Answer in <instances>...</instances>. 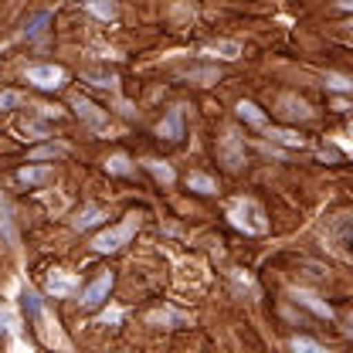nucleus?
Segmentation results:
<instances>
[{
  "label": "nucleus",
  "mask_w": 353,
  "mask_h": 353,
  "mask_svg": "<svg viewBox=\"0 0 353 353\" xmlns=\"http://www.w3.org/2000/svg\"><path fill=\"white\" fill-rule=\"evenodd\" d=\"M136 231H139V214H126L123 224H116V228H109V231L95 234V238H92V248H95L99 255H112V252H119V248H126V245H130Z\"/></svg>",
  "instance_id": "obj_1"
},
{
  "label": "nucleus",
  "mask_w": 353,
  "mask_h": 353,
  "mask_svg": "<svg viewBox=\"0 0 353 353\" xmlns=\"http://www.w3.org/2000/svg\"><path fill=\"white\" fill-rule=\"evenodd\" d=\"M228 218H231V224H234L238 231H245V234H265V228H268L265 211L255 201H248V197L234 201V204L228 208Z\"/></svg>",
  "instance_id": "obj_2"
},
{
  "label": "nucleus",
  "mask_w": 353,
  "mask_h": 353,
  "mask_svg": "<svg viewBox=\"0 0 353 353\" xmlns=\"http://www.w3.org/2000/svg\"><path fill=\"white\" fill-rule=\"evenodd\" d=\"M24 75H28L31 85H38L41 92H58V88L65 85V79H68L61 65H28Z\"/></svg>",
  "instance_id": "obj_3"
},
{
  "label": "nucleus",
  "mask_w": 353,
  "mask_h": 353,
  "mask_svg": "<svg viewBox=\"0 0 353 353\" xmlns=\"http://www.w3.org/2000/svg\"><path fill=\"white\" fill-rule=\"evenodd\" d=\"M112 282H116V279H112V272H99L85 289H82V299H79L82 309H99L102 306V303L109 299V292H112Z\"/></svg>",
  "instance_id": "obj_4"
},
{
  "label": "nucleus",
  "mask_w": 353,
  "mask_h": 353,
  "mask_svg": "<svg viewBox=\"0 0 353 353\" xmlns=\"http://www.w3.org/2000/svg\"><path fill=\"white\" fill-rule=\"evenodd\" d=\"M72 109L79 112V119L85 123L88 130H95V132L109 130V112H105V109H99L95 102H88V99H82V95H75V99H72Z\"/></svg>",
  "instance_id": "obj_5"
},
{
  "label": "nucleus",
  "mask_w": 353,
  "mask_h": 353,
  "mask_svg": "<svg viewBox=\"0 0 353 353\" xmlns=\"http://www.w3.org/2000/svg\"><path fill=\"white\" fill-rule=\"evenodd\" d=\"M218 157L228 170H238L245 163V146H241V139H238L234 130H224V136L218 139Z\"/></svg>",
  "instance_id": "obj_6"
},
{
  "label": "nucleus",
  "mask_w": 353,
  "mask_h": 353,
  "mask_svg": "<svg viewBox=\"0 0 353 353\" xmlns=\"http://www.w3.org/2000/svg\"><path fill=\"white\" fill-rule=\"evenodd\" d=\"M75 285H79V279H75L72 272H51V275H48L44 292H48V296H54V299H65V296H72V292H75Z\"/></svg>",
  "instance_id": "obj_7"
},
{
  "label": "nucleus",
  "mask_w": 353,
  "mask_h": 353,
  "mask_svg": "<svg viewBox=\"0 0 353 353\" xmlns=\"http://www.w3.org/2000/svg\"><path fill=\"white\" fill-rule=\"evenodd\" d=\"M157 132H160L163 139H170V143L183 139V105H174V109L163 116V123L157 126Z\"/></svg>",
  "instance_id": "obj_8"
},
{
  "label": "nucleus",
  "mask_w": 353,
  "mask_h": 353,
  "mask_svg": "<svg viewBox=\"0 0 353 353\" xmlns=\"http://www.w3.org/2000/svg\"><path fill=\"white\" fill-rule=\"evenodd\" d=\"M292 299L299 303V306H306V309H312L316 316H323V319H333V306L330 303H323L316 292H309V289H296L292 292Z\"/></svg>",
  "instance_id": "obj_9"
},
{
  "label": "nucleus",
  "mask_w": 353,
  "mask_h": 353,
  "mask_svg": "<svg viewBox=\"0 0 353 353\" xmlns=\"http://www.w3.org/2000/svg\"><path fill=\"white\" fill-rule=\"evenodd\" d=\"M279 116H285V119H312V109L296 95H282L279 99Z\"/></svg>",
  "instance_id": "obj_10"
},
{
  "label": "nucleus",
  "mask_w": 353,
  "mask_h": 353,
  "mask_svg": "<svg viewBox=\"0 0 353 353\" xmlns=\"http://www.w3.org/2000/svg\"><path fill=\"white\" fill-rule=\"evenodd\" d=\"M105 218H109V214H105V211H102L99 204H85V208H82V211H79V214L72 218V228H75V231H88V228L102 224Z\"/></svg>",
  "instance_id": "obj_11"
},
{
  "label": "nucleus",
  "mask_w": 353,
  "mask_h": 353,
  "mask_svg": "<svg viewBox=\"0 0 353 353\" xmlns=\"http://www.w3.org/2000/svg\"><path fill=\"white\" fill-rule=\"evenodd\" d=\"M201 54H204V58H218V61H234V58H241V44L238 41H211Z\"/></svg>",
  "instance_id": "obj_12"
},
{
  "label": "nucleus",
  "mask_w": 353,
  "mask_h": 353,
  "mask_svg": "<svg viewBox=\"0 0 353 353\" xmlns=\"http://www.w3.org/2000/svg\"><path fill=\"white\" fill-rule=\"evenodd\" d=\"M68 143H48V146H38L28 153V163H41V160H58V157H68Z\"/></svg>",
  "instance_id": "obj_13"
},
{
  "label": "nucleus",
  "mask_w": 353,
  "mask_h": 353,
  "mask_svg": "<svg viewBox=\"0 0 353 353\" xmlns=\"http://www.w3.org/2000/svg\"><path fill=\"white\" fill-rule=\"evenodd\" d=\"M150 323H153V326H160V323H163V326H187V323H190V316H187V312H174V309L167 306V309L150 312Z\"/></svg>",
  "instance_id": "obj_14"
},
{
  "label": "nucleus",
  "mask_w": 353,
  "mask_h": 353,
  "mask_svg": "<svg viewBox=\"0 0 353 353\" xmlns=\"http://www.w3.org/2000/svg\"><path fill=\"white\" fill-rule=\"evenodd\" d=\"M48 180H54V170L51 167H21L17 170V183H48Z\"/></svg>",
  "instance_id": "obj_15"
},
{
  "label": "nucleus",
  "mask_w": 353,
  "mask_h": 353,
  "mask_svg": "<svg viewBox=\"0 0 353 353\" xmlns=\"http://www.w3.org/2000/svg\"><path fill=\"white\" fill-rule=\"evenodd\" d=\"M0 234H3L7 245H17V231H14V218H10V204H7L3 194H0Z\"/></svg>",
  "instance_id": "obj_16"
},
{
  "label": "nucleus",
  "mask_w": 353,
  "mask_h": 353,
  "mask_svg": "<svg viewBox=\"0 0 353 353\" xmlns=\"http://www.w3.org/2000/svg\"><path fill=\"white\" fill-rule=\"evenodd\" d=\"M234 112H238V119H245V123H248V126H255V130H262L265 126V112L255 105V102H238V109H234Z\"/></svg>",
  "instance_id": "obj_17"
},
{
  "label": "nucleus",
  "mask_w": 353,
  "mask_h": 353,
  "mask_svg": "<svg viewBox=\"0 0 353 353\" xmlns=\"http://www.w3.org/2000/svg\"><path fill=\"white\" fill-rule=\"evenodd\" d=\"M105 170L112 176H130L132 174V160L126 157V153H112L109 160H105Z\"/></svg>",
  "instance_id": "obj_18"
},
{
  "label": "nucleus",
  "mask_w": 353,
  "mask_h": 353,
  "mask_svg": "<svg viewBox=\"0 0 353 353\" xmlns=\"http://www.w3.org/2000/svg\"><path fill=\"white\" fill-rule=\"evenodd\" d=\"M187 187L197 190V194H218L214 176H208V174H187Z\"/></svg>",
  "instance_id": "obj_19"
},
{
  "label": "nucleus",
  "mask_w": 353,
  "mask_h": 353,
  "mask_svg": "<svg viewBox=\"0 0 353 353\" xmlns=\"http://www.w3.org/2000/svg\"><path fill=\"white\" fill-rule=\"evenodd\" d=\"M265 136H268L272 143H282V146H299V150L306 146V139H303L299 132H292V130H268Z\"/></svg>",
  "instance_id": "obj_20"
},
{
  "label": "nucleus",
  "mask_w": 353,
  "mask_h": 353,
  "mask_svg": "<svg viewBox=\"0 0 353 353\" xmlns=\"http://www.w3.org/2000/svg\"><path fill=\"white\" fill-rule=\"evenodd\" d=\"M85 10L95 14L99 21H112L116 17V3L112 0H85Z\"/></svg>",
  "instance_id": "obj_21"
},
{
  "label": "nucleus",
  "mask_w": 353,
  "mask_h": 353,
  "mask_svg": "<svg viewBox=\"0 0 353 353\" xmlns=\"http://www.w3.org/2000/svg\"><path fill=\"white\" fill-rule=\"evenodd\" d=\"M146 170H150V174L157 176L160 183H167V187H170V183L176 180L174 167H170V163H163V160H146Z\"/></svg>",
  "instance_id": "obj_22"
},
{
  "label": "nucleus",
  "mask_w": 353,
  "mask_h": 353,
  "mask_svg": "<svg viewBox=\"0 0 353 353\" xmlns=\"http://www.w3.org/2000/svg\"><path fill=\"white\" fill-rule=\"evenodd\" d=\"M187 79H190L194 85H214V82L221 79V72L218 68H190Z\"/></svg>",
  "instance_id": "obj_23"
},
{
  "label": "nucleus",
  "mask_w": 353,
  "mask_h": 353,
  "mask_svg": "<svg viewBox=\"0 0 353 353\" xmlns=\"http://www.w3.org/2000/svg\"><path fill=\"white\" fill-rule=\"evenodd\" d=\"M24 306H28V312H31L34 319H44V303L34 289H24Z\"/></svg>",
  "instance_id": "obj_24"
},
{
  "label": "nucleus",
  "mask_w": 353,
  "mask_h": 353,
  "mask_svg": "<svg viewBox=\"0 0 353 353\" xmlns=\"http://www.w3.org/2000/svg\"><path fill=\"white\" fill-rule=\"evenodd\" d=\"M17 105H24V95L14 92V88H3V92H0V112H10V109H17Z\"/></svg>",
  "instance_id": "obj_25"
},
{
  "label": "nucleus",
  "mask_w": 353,
  "mask_h": 353,
  "mask_svg": "<svg viewBox=\"0 0 353 353\" xmlns=\"http://www.w3.org/2000/svg\"><path fill=\"white\" fill-rule=\"evenodd\" d=\"M326 88H333V92H353V79L340 75V72H326Z\"/></svg>",
  "instance_id": "obj_26"
},
{
  "label": "nucleus",
  "mask_w": 353,
  "mask_h": 353,
  "mask_svg": "<svg viewBox=\"0 0 353 353\" xmlns=\"http://www.w3.org/2000/svg\"><path fill=\"white\" fill-rule=\"evenodd\" d=\"M292 350H303V353H323V347H319L316 340H309V336H296V340H292Z\"/></svg>",
  "instance_id": "obj_27"
},
{
  "label": "nucleus",
  "mask_w": 353,
  "mask_h": 353,
  "mask_svg": "<svg viewBox=\"0 0 353 353\" xmlns=\"http://www.w3.org/2000/svg\"><path fill=\"white\" fill-rule=\"evenodd\" d=\"M48 24V14H38L34 21H31V28H28V38H38L41 34V28Z\"/></svg>",
  "instance_id": "obj_28"
},
{
  "label": "nucleus",
  "mask_w": 353,
  "mask_h": 353,
  "mask_svg": "<svg viewBox=\"0 0 353 353\" xmlns=\"http://www.w3.org/2000/svg\"><path fill=\"white\" fill-rule=\"evenodd\" d=\"M92 79V85H99V88H112L116 85V79L112 75H88Z\"/></svg>",
  "instance_id": "obj_29"
},
{
  "label": "nucleus",
  "mask_w": 353,
  "mask_h": 353,
  "mask_svg": "<svg viewBox=\"0 0 353 353\" xmlns=\"http://www.w3.org/2000/svg\"><path fill=\"white\" fill-rule=\"evenodd\" d=\"M24 132H31V139H41V136H48V130H44V126H38V123H24Z\"/></svg>",
  "instance_id": "obj_30"
},
{
  "label": "nucleus",
  "mask_w": 353,
  "mask_h": 353,
  "mask_svg": "<svg viewBox=\"0 0 353 353\" xmlns=\"http://www.w3.org/2000/svg\"><path fill=\"white\" fill-rule=\"evenodd\" d=\"M123 319V312L119 309H109V312H102V323H119Z\"/></svg>",
  "instance_id": "obj_31"
},
{
  "label": "nucleus",
  "mask_w": 353,
  "mask_h": 353,
  "mask_svg": "<svg viewBox=\"0 0 353 353\" xmlns=\"http://www.w3.org/2000/svg\"><path fill=\"white\" fill-rule=\"evenodd\" d=\"M7 323H10V316H7V312H3V309H0V330H3V326H7Z\"/></svg>",
  "instance_id": "obj_32"
},
{
  "label": "nucleus",
  "mask_w": 353,
  "mask_h": 353,
  "mask_svg": "<svg viewBox=\"0 0 353 353\" xmlns=\"http://www.w3.org/2000/svg\"><path fill=\"white\" fill-rule=\"evenodd\" d=\"M336 3H340L343 10H353V0H336Z\"/></svg>",
  "instance_id": "obj_33"
},
{
  "label": "nucleus",
  "mask_w": 353,
  "mask_h": 353,
  "mask_svg": "<svg viewBox=\"0 0 353 353\" xmlns=\"http://www.w3.org/2000/svg\"><path fill=\"white\" fill-rule=\"evenodd\" d=\"M350 132H353V130H350Z\"/></svg>",
  "instance_id": "obj_34"
}]
</instances>
